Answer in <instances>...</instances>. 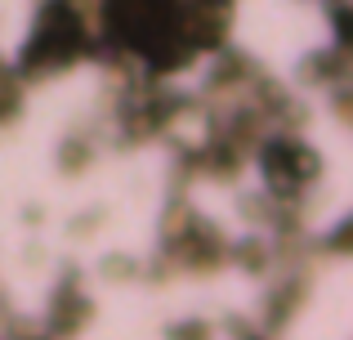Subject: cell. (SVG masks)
Segmentation results:
<instances>
[{
    "instance_id": "1",
    "label": "cell",
    "mask_w": 353,
    "mask_h": 340,
    "mask_svg": "<svg viewBox=\"0 0 353 340\" xmlns=\"http://www.w3.org/2000/svg\"><path fill=\"white\" fill-rule=\"evenodd\" d=\"M81 45H85V27H81V18L72 14L68 5H54L50 14L41 18V27H36V41L27 45V68H54V63H68L81 54Z\"/></svg>"
},
{
    "instance_id": "2",
    "label": "cell",
    "mask_w": 353,
    "mask_h": 340,
    "mask_svg": "<svg viewBox=\"0 0 353 340\" xmlns=\"http://www.w3.org/2000/svg\"><path fill=\"white\" fill-rule=\"evenodd\" d=\"M268 170L282 188H295L313 174V152H304L300 143H273L268 148Z\"/></svg>"
}]
</instances>
